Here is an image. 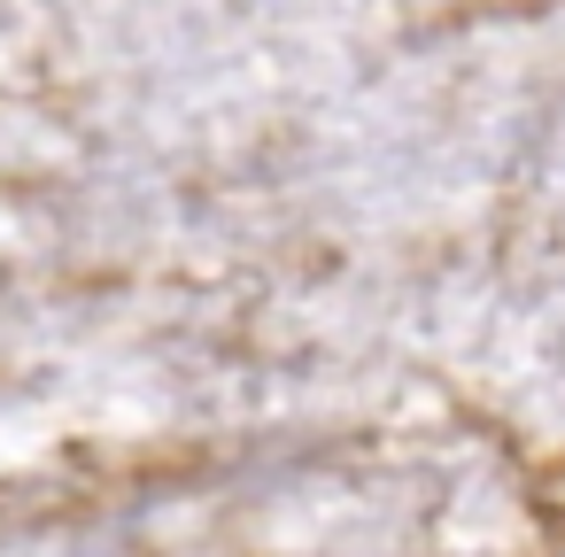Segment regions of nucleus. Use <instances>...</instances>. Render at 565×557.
Here are the masks:
<instances>
[]
</instances>
